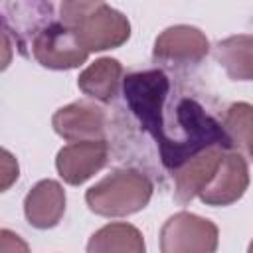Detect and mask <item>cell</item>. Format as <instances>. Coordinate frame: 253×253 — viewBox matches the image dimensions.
Returning a JSON list of instances; mask_svg holds the SVG:
<instances>
[{"label": "cell", "instance_id": "10", "mask_svg": "<svg viewBox=\"0 0 253 253\" xmlns=\"http://www.w3.org/2000/svg\"><path fill=\"white\" fill-rule=\"evenodd\" d=\"M225 152L227 148L213 146L186 162L174 174V200L184 206L192 202L196 196H200V192L210 184V180L217 172Z\"/></svg>", "mask_w": 253, "mask_h": 253}, {"label": "cell", "instance_id": "7", "mask_svg": "<svg viewBox=\"0 0 253 253\" xmlns=\"http://www.w3.org/2000/svg\"><path fill=\"white\" fill-rule=\"evenodd\" d=\"M51 125L53 130L69 142L105 140L107 115L103 107L91 101H75L57 109L51 119Z\"/></svg>", "mask_w": 253, "mask_h": 253}, {"label": "cell", "instance_id": "8", "mask_svg": "<svg viewBox=\"0 0 253 253\" xmlns=\"http://www.w3.org/2000/svg\"><path fill=\"white\" fill-rule=\"evenodd\" d=\"M109 160L107 140H83L71 142L57 152L55 168L63 182L79 186L97 174Z\"/></svg>", "mask_w": 253, "mask_h": 253}, {"label": "cell", "instance_id": "14", "mask_svg": "<svg viewBox=\"0 0 253 253\" xmlns=\"http://www.w3.org/2000/svg\"><path fill=\"white\" fill-rule=\"evenodd\" d=\"M87 253H146V245L134 225L119 221L97 229L87 243Z\"/></svg>", "mask_w": 253, "mask_h": 253}, {"label": "cell", "instance_id": "9", "mask_svg": "<svg viewBox=\"0 0 253 253\" xmlns=\"http://www.w3.org/2000/svg\"><path fill=\"white\" fill-rule=\"evenodd\" d=\"M249 186L247 160L239 152H225L221 164L210 184L200 192V200L208 206H229L237 202Z\"/></svg>", "mask_w": 253, "mask_h": 253}, {"label": "cell", "instance_id": "18", "mask_svg": "<svg viewBox=\"0 0 253 253\" xmlns=\"http://www.w3.org/2000/svg\"><path fill=\"white\" fill-rule=\"evenodd\" d=\"M247 253H253V241L249 243V249H247Z\"/></svg>", "mask_w": 253, "mask_h": 253}, {"label": "cell", "instance_id": "5", "mask_svg": "<svg viewBox=\"0 0 253 253\" xmlns=\"http://www.w3.org/2000/svg\"><path fill=\"white\" fill-rule=\"evenodd\" d=\"M30 55L47 69H75L89 57L73 32L61 22H47L30 42ZM26 55V53H24Z\"/></svg>", "mask_w": 253, "mask_h": 253}, {"label": "cell", "instance_id": "2", "mask_svg": "<svg viewBox=\"0 0 253 253\" xmlns=\"http://www.w3.org/2000/svg\"><path fill=\"white\" fill-rule=\"evenodd\" d=\"M59 14V20L89 53L119 47L130 36L126 16L105 2H63Z\"/></svg>", "mask_w": 253, "mask_h": 253}, {"label": "cell", "instance_id": "16", "mask_svg": "<svg viewBox=\"0 0 253 253\" xmlns=\"http://www.w3.org/2000/svg\"><path fill=\"white\" fill-rule=\"evenodd\" d=\"M0 253H30L28 243L10 229L0 231Z\"/></svg>", "mask_w": 253, "mask_h": 253}, {"label": "cell", "instance_id": "17", "mask_svg": "<svg viewBox=\"0 0 253 253\" xmlns=\"http://www.w3.org/2000/svg\"><path fill=\"white\" fill-rule=\"evenodd\" d=\"M16 180H18V162L4 148L2 150V192H6Z\"/></svg>", "mask_w": 253, "mask_h": 253}, {"label": "cell", "instance_id": "11", "mask_svg": "<svg viewBox=\"0 0 253 253\" xmlns=\"http://www.w3.org/2000/svg\"><path fill=\"white\" fill-rule=\"evenodd\" d=\"M24 213L36 229H49L59 223L65 213V192L55 180L38 182L24 200Z\"/></svg>", "mask_w": 253, "mask_h": 253}, {"label": "cell", "instance_id": "3", "mask_svg": "<svg viewBox=\"0 0 253 253\" xmlns=\"http://www.w3.org/2000/svg\"><path fill=\"white\" fill-rule=\"evenodd\" d=\"M152 198L150 178L134 168H119L85 194L89 210L103 217H123L140 211Z\"/></svg>", "mask_w": 253, "mask_h": 253}, {"label": "cell", "instance_id": "15", "mask_svg": "<svg viewBox=\"0 0 253 253\" xmlns=\"http://www.w3.org/2000/svg\"><path fill=\"white\" fill-rule=\"evenodd\" d=\"M221 126L229 138V144L239 154L253 156V105L233 103L225 109Z\"/></svg>", "mask_w": 253, "mask_h": 253}, {"label": "cell", "instance_id": "13", "mask_svg": "<svg viewBox=\"0 0 253 253\" xmlns=\"http://www.w3.org/2000/svg\"><path fill=\"white\" fill-rule=\"evenodd\" d=\"M213 55L233 81H253V34H237L217 42Z\"/></svg>", "mask_w": 253, "mask_h": 253}, {"label": "cell", "instance_id": "6", "mask_svg": "<svg viewBox=\"0 0 253 253\" xmlns=\"http://www.w3.org/2000/svg\"><path fill=\"white\" fill-rule=\"evenodd\" d=\"M210 51L206 34L194 26L166 28L154 42L152 59L168 69H188L198 65Z\"/></svg>", "mask_w": 253, "mask_h": 253}, {"label": "cell", "instance_id": "12", "mask_svg": "<svg viewBox=\"0 0 253 253\" xmlns=\"http://www.w3.org/2000/svg\"><path fill=\"white\" fill-rule=\"evenodd\" d=\"M123 65L113 57H101L81 71L77 87L91 99L109 103L117 97L121 87Z\"/></svg>", "mask_w": 253, "mask_h": 253}, {"label": "cell", "instance_id": "4", "mask_svg": "<svg viewBox=\"0 0 253 253\" xmlns=\"http://www.w3.org/2000/svg\"><path fill=\"white\" fill-rule=\"evenodd\" d=\"M217 225L190 211L170 215L160 229V253H215Z\"/></svg>", "mask_w": 253, "mask_h": 253}, {"label": "cell", "instance_id": "1", "mask_svg": "<svg viewBox=\"0 0 253 253\" xmlns=\"http://www.w3.org/2000/svg\"><path fill=\"white\" fill-rule=\"evenodd\" d=\"M170 77L162 69L136 71L123 79L126 109L142 132L152 136L160 162L172 176L208 148L231 150L221 123L198 99L190 95L170 99Z\"/></svg>", "mask_w": 253, "mask_h": 253}]
</instances>
